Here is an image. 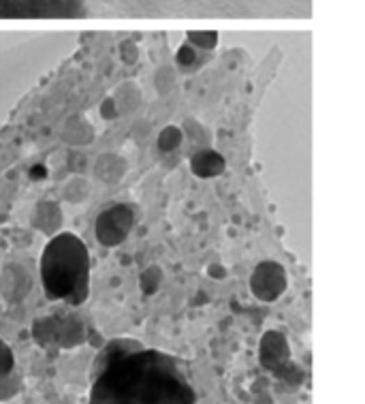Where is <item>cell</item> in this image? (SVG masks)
I'll list each match as a JSON object with an SVG mask.
<instances>
[{
  "mask_svg": "<svg viewBox=\"0 0 365 404\" xmlns=\"http://www.w3.org/2000/svg\"><path fill=\"white\" fill-rule=\"evenodd\" d=\"M92 404H194V391L158 355L107 349Z\"/></svg>",
  "mask_w": 365,
  "mask_h": 404,
  "instance_id": "obj_1",
  "label": "cell"
},
{
  "mask_svg": "<svg viewBox=\"0 0 365 404\" xmlns=\"http://www.w3.org/2000/svg\"><path fill=\"white\" fill-rule=\"evenodd\" d=\"M41 276L52 299L79 306L88 299L90 259L86 244L75 233H56L41 257Z\"/></svg>",
  "mask_w": 365,
  "mask_h": 404,
  "instance_id": "obj_2",
  "label": "cell"
},
{
  "mask_svg": "<svg viewBox=\"0 0 365 404\" xmlns=\"http://www.w3.org/2000/svg\"><path fill=\"white\" fill-rule=\"evenodd\" d=\"M132 227H135V212L126 204H116L96 216L94 235L101 246L118 248L126 242Z\"/></svg>",
  "mask_w": 365,
  "mask_h": 404,
  "instance_id": "obj_3",
  "label": "cell"
},
{
  "mask_svg": "<svg viewBox=\"0 0 365 404\" xmlns=\"http://www.w3.org/2000/svg\"><path fill=\"white\" fill-rule=\"evenodd\" d=\"M286 289H288V274L282 263L274 259H265L252 269L250 291L263 304L278 301L286 293Z\"/></svg>",
  "mask_w": 365,
  "mask_h": 404,
  "instance_id": "obj_4",
  "label": "cell"
},
{
  "mask_svg": "<svg viewBox=\"0 0 365 404\" xmlns=\"http://www.w3.org/2000/svg\"><path fill=\"white\" fill-rule=\"evenodd\" d=\"M258 364L274 373L276 377L282 373V370L290 364V345L288 338L278 331V329H270L261 336L258 343Z\"/></svg>",
  "mask_w": 365,
  "mask_h": 404,
  "instance_id": "obj_5",
  "label": "cell"
},
{
  "mask_svg": "<svg viewBox=\"0 0 365 404\" xmlns=\"http://www.w3.org/2000/svg\"><path fill=\"white\" fill-rule=\"evenodd\" d=\"M226 172V158L212 146L196 148L190 154V174L199 180H214Z\"/></svg>",
  "mask_w": 365,
  "mask_h": 404,
  "instance_id": "obj_6",
  "label": "cell"
},
{
  "mask_svg": "<svg viewBox=\"0 0 365 404\" xmlns=\"http://www.w3.org/2000/svg\"><path fill=\"white\" fill-rule=\"evenodd\" d=\"M0 289L9 301H22L32 291V276L22 263H9L0 276Z\"/></svg>",
  "mask_w": 365,
  "mask_h": 404,
  "instance_id": "obj_7",
  "label": "cell"
},
{
  "mask_svg": "<svg viewBox=\"0 0 365 404\" xmlns=\"http://www.w3.org/2000/svg\"><path fill=\"white\" fill-rule=\"evenodd\" d=\"M86 325L75 315L56 317L54 321V341L52 347L58 349H75L86 343Z\"/></svg>",
  "mask_w": 365,
  "mask_h": 404,
  "instance_id": "obj_8",
  "label": "cell"
},
{
  "mask_svg": "<svg viewBox=\"0 0 365 404\" xmlns=\"http://www.w3.org/2000/svg\"><path fill=\"white\" fill-rule=\"evenodd\" d=\"M30 220H32V227H35L37 231H41L43 235H49L52 238V235H56L60 231L64 216H62V210H60V206L56 204V201L45 199V201H39L37 204Z\"/></svg>",
  "mask_w": 365,
  "mask_h": 404,
  "instance_id": "obj_9",
  "label": "cell"
},
{
  "mask_svg": "<svg viewBox=\"0 0 365 404\" xmlns=\"http://www.w3.org/2000/svg\"><path fill=\"white\" fill-rule=\"evenodd\" d=\"M128 165L124 160V156H120L118 152H103L94 160V176L105 182V184H116L126 176Z\"/></svg>",
  "mask_w": 365,
  "mask_h": 404,
  "instance_id": "obj_10",
  "label": "cell"
},
{
  "mask_svg": "<svg viewBox=\"0 0 365 404\" xmlns=\"http://www.w3.org/2000/svg\"><path fill=\"white\" fill-rule=\"evenodd\" d=\"M62 140L75 148L90 146L94 142V126L90 124L86 116H79V114L71 116L62 126Z\"/></svg>",
  "mask_w": 365,
  "mask_h": 404,
  "instance_id": "obj_11",
  "label": "cell"
},
{
  "mask_svg": "<svg viewBox=\"0 0 365 404\" xmlns=\"http://www.w3.org/2000/svg\"><path fill=\"white\" fill-rule=\"evenodd\" d=\"M111 96L116 100L120 116L122 114H135L141 107V100H143L141 88L135 82H124L122 86H118V90Z\"/></svg>",
  "mask_w": 365,
  "mask_h": 404,
  "instance_id": "obj_12",
  "label": "cell"
},
{
  "mask_svg": "<svg viewBox=\"0 0 365 404\" xmlns=\"http://www.w3.org/2000/svg\"><path fill=\"white\" fill-rule=\"evenodd\" d=\"M184 133L180 126L176 124H169V126H164L160 133H158V137H156V148L160 154H173L176 150L182 148L184 144Z\"/></svg>",
  "mask_w": 365,
  "mask_h": 404,
  "instance_id": "obj_13",
  "label": "cell"
},
{
  "mask_svg": "<svg viewBox=\"0 0 365 404\" xmlns=\"http://www.w3.org/2000/svg\"><path fill=\"white\" fill-rule=\"evenodd\" d=\"M62 197H64V201H69V204H73V206L84 204V201L90 197V184H88V180L81 178V176L71 178L69 182L64 184Z\"/></svg>",
  "mask_w": 365,
  "mask_h": 404,
  "instance_id": "obj_14",
  "label": "cell"
},
{
  "mask_svg": "<svg viewBox=\"0 0 365 404\" xmlns=\"http://www.w3.org/2000/svg\"><path fill=\"white\" fill-rule=\"evenodd\" d=\"M160 285H162V267L156 265V263L148 265L143 272H141V276H139V289H141V293L148 295V297H152V295L158 293Z\"/></svg>",
  "mask_w": 365,
  "mask_h": 404,
  "instance_id": "obj_15",
  "label": "cell"
},
{
  "mask_svg": "<svg viewBox=\"0 0 365 404\" xmlns=\"http://www.w3.org/2000/svg\"><path fill=\"white\" fill-rule=\"evenodd\" d=\"M180 128H182V133H184V137H188L196 148H205V146H210V142H212L210 130H208L201 122H199V120L188 118Z\"/></svg>",
  "mask_w": 365,
  "mask_h": 404,
  "instance_id": "obj_16",
  "label": "cell"
},
{
  "mask_svg": "<svg viewBox=\"0 0 365 404\" xmlns=\"http://www.w3.org/2000/svg\"><path fill=\"white\" fill-rule=\"evenodd\" d=\"M54 321L56 317H43V319H37L35 325H32V338L35 343L43 349L52 347V341H54Z\"/></svg>",
  "mask_w": 365,
  "mask_h": 404,
  "instance_id": "obj_17",
  "label": "cell"
},
{
  "mask_svg": "<svg viewBox=\"0 0 365 404\" xmlns=\"http://www.w3.org/2000/svg\"><path fill=\"white\" fill-rule=\"evenodd\" d=\"M186 41L199 52H210L218 45V32L214 30H192L186 35Z\"/></svg>",
  "mask_w": 365,
  "mask_h": 404,
  "instance_id": "obj_18",
  "label": "cell"
},
{
  "mask_svg": "<svg viewBox=\"0 0 365 404\" xmlns=\"http://www.w3.org/2000/svg\"><path fill=\"white\" fill-rule=\"evenodd\" d=\"M13 368H15V355H13L11 347L0 338V381H5L7 377H11Z\"/></svg>",
  "mask_w": 365,
  "mask_h": 404,
  "instance_id": "obj_19",
  "label": "cell"
},
{
  "mask_svg": "<svg viewBox=\"0 0 365 404\" xmlns=\"http://www.w3.org/2000/svg\"><path fill=\"white\" fill-rule=\"evenodd\" d=\"M154 84H156V90L158 94H169L176 86V73L171 66H162V69H158L156 77H154Z\"/></svg>",
  "mask_w": 365,
  "mask_h": 404,
  "instance_id": "obj_20",
  "label": "cell"
},
{
  "mask_svg": "<svg viewBox=\"0 0 365 404\" xmlns=\"http://www.w3.org/2000/svg\"><path fill=\"white\" fill-rule=\"evenodd\" d=\"M176 62H178L180 66H184V69H188V66H194V64L199 62V50L192 47L188 41H184V43L178 47V52H176Z\"/></svg>",
  "mask_w": 365,
  "mask_h": 404,
  "instance_id": "obj_21",
  "label": "cell"
},
{
  "mask_svg": "<svg viewBox=\"0 0 365 404\" xmlns=\"http://www.w3.org/2000/svg\"><path fill=\"white\" fill-rule=\"evenodd\" d=\"M98 114H101V118H103V120H107V122H114V120L120 116L114 96H105V98H103L101 107H98Z\"/></svg>",
  "mask_w": 365,
  "mask_h": 404,
  "instance_id": "obj_22",
  "label": "cell"
},
{
  "mask_svg": "<svg viewBox=\"0 0 365 404\" xmlns=\"http://www.w3.org/2000/svg\"><path fill=\"white\" fill-rule=\"evenodd\" d=\"M120 58H122L126 64H135V62L139 60V47L132 43V41L120 43Z\"/></svg>",
  "mask_w": 365,
  "mask_h": 404,
  "instance_id": "obj_23",
  "label": "cell"
},
{
  "mask_svg": "<svg viewBox=\"0 0 365 404\" xmlns=\"http://www.w3.org/2000/svg\"><path fill=\"white\" fill-rule=\"evenodd\" d=\"M66 165H69V170L73 174H81V172H86V167H88V158L84 154H79V152H73V154H69V160H66Z\"/></svg>",
  "mask_w": 365,
  "mask_h": 404,
  "instance_id": "obj_24",
  "label": "cell"
},
{
  "mask_svg": "<svg viewBox=\"0 0 365 404\" xmlns=\"http://www.w3.org/2000/svg\"><path fill=\"white\" fill-rule=\"evenodd\" d=\"M205 274L212 278V280H224L226 278V267L222 265V263H210L208 267H205Z\"/></svg>",
  "mask_w": 365,
  "mask_h": 404,
  "instance_id": "obj_25",
  "label": "cell"
},
{
  "mask_svg": "<svg viewBox=\"0 0 365 404\" xmlns=\"http://www.w3.org/2000/svg\"><path fill=\"white\" fill-rule=\"evenodd\" d=\"M47 176H49V170H47L45 165H41V163L32 165V167H30V172H28V178H30V180H35V182L45 180Z\"/></svg>",
  "mask_w": 365,
  "mask_h": 404,
  "instance_id": "obj_26",
  "label": "cell"
}]
</instances>
